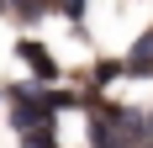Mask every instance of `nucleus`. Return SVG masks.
<instances>
[{
	"label": "nucleus",
	"mask_w": 153,
	"mask_h": 148,
	"mask_svg": "<svg viewBox=\"0 0 153 148\" xmlns=\"http://www.w3.org/2000/svg\"><path fill=\"white\" fill-rule=\"evenodd\" d=\"M21 58H27L37 74H42V79L53 74V58H48V48H42V43H21Z\"/></svg>",
	"instance_id": "f257e3e1"
},
{
	"label": "nucleus",
	"mask_w": 153,
	"mask_h": 148,
	"mask_svg": "<svg viewBox=\"0 0 153 148\" xmlns=\"http://www.w3.org/2000/svg\"><path fill=\"white\" fill-rule=\"evenodd\" d=\"M27 143H32V148H53V132H48V127H37V132H32Z\"/></svg>",
	"instance_id": "7ed1b4c3"
},
{
	"label": "nucleus",
	"mask_w": 153,
	"mask_h": 148,
	"mask_svg": "<svg viewBox=\"0 0 153 148\" xmlns=\"http://www.w3.org/2000/svg\"><path fill=\"white\" fill-rule=\"evenodd\" d=\"M63 11H69V16H79V11H85V0H63Z\"/></svg>",
	"instance_id": "20e7f679"
},
{
	"label": "nucleus",
	"mask_w": 153,
	"mask_h": 148,
	"mask_svg": "<svg viewBox=\"0 0 153 148\" xmlns=\"http://www.w3.org/2000/svg\"><path fill=\"white\" fill-rule=\"evenodd\" d=\"M127 69H137V74H148V69H153V37H143V43L132 48V58H127Z\"/></svg>",
	"instance_id": "f03ea898"
}]
</instances>
